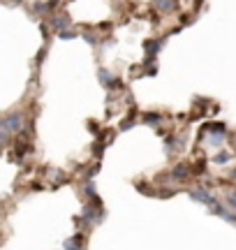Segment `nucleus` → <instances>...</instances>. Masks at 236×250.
<instances>
[{
	"label": "nucleus",
	"mask_w": 236,
	"mask_h": 250,
	"mask_svg": "<svg viewBox=\"0 0 236 250\" xmlns=\"http://www.w3.org/2000/svg\"><path fill=\"white\" fill-rule=\"evenodd\" d=\"M190 197L195 199V202H204L206 206H211V208H216L218 206V199L211 195L209 190H204V188H197V190H190Z\"/></svg>",
	"instance_id": "2"
},
{
	"label": "nucleus",
	"mask_w": 236,
	"mask_h": 250,
	"mask_svg": "<svg viewBox=\"0 0 236 250\" xmlns=\"http://www.w3.org/2000/svg\"><path fill=\"white\" fill-rule=\"evenodd\" d=\"M155 7H162V9H172V7H176V2H157Z\"/></svg>",
	"instance_id": "12"
},
{
	"label": "nucleus",
	"mask_w": 236,
	"mask_h": 250,
	"mask_svg": "<svg viewBox=\"0 0 236 250\" xmlns=\"http://www.w3.org/2000/svg\"><path fill=\"white\" fill-rule=\"evenodd\" d=\"M83 40H86L88 44H93V46L98 44V37H95V35H91V33H83Z\"/></svg>",
	"instance_id": "11"
},
{
	"label": "nucleus",
	"mask_w": 236,
	"mask_h": 250,
	"mask_svg": "<svg viewBox=\"0 0 236 250\" xmlns=\"http://www.w3.org/2000/svg\"><path fill=\"white\" fill-rule=\"evenodd\" d=\"M144 121L146 123H151V125H157L160 121H162V116H160V114H146Z\"/></svg>",
	"instance_id": "8"
},
{
	"label": "nucleus",
	"mask_w": 236,
	"mask_h": 250,
	"mask_svg": "<svg viewBox=\"0 0 236 250\" xmlns=\"http://www.w3.org/2000/svg\"><path fill=\"white\" fill-rule=\"evenodd\" d=\"M216 162H218V165H227V162H229V153H218V155H216Z\"/></svg>",
	"instance_id": "9"
},
{
	"label": "nucleus",
	"mask_w": 236,
	"mask_h": 250,
	"mask_svg": "<svg viewBox=\"0 0 236 250\" xmlns=\"http://www.w3.org/2000/svg\"><path fill=\"white\" fill-rule=\"evenodd\" d=\"M60 40H74V37H77V30H65V33H60Z\"/></svg>",
	"instance_id": "10"
},
{
	"label": "nucleus",
	"mask_w": 236,
	"mask_h": 250,
	"mask_svg": "<svg viewBox=\"0 0 236 250\" xmlns=\"http://www.w3.org/2000/svg\"><path fill=\"white\" fill-rule=\"evenodd\" d=\"M229 204H232V206H234V208H236V190H234V192H232V199H229Z\"/></svg>",
	"instance_id": "13"
},
{
	"label": "nucleus",
	"mask_w": 236,
	"mask_h": 250,
	"mask_svg": "<svg viewBox=\"0 0 236 250\" xmlns=\"http://www.w3.org/2000/svg\"><path fill=\"white\" fill-rule=\"evenodd\" d=\"M67 26H70V17H67V14H58V17H54V21H51V28H54L58 35L65 33V30H70Z\"/></svg>",
	"instance_id": "3"
},
{
	"label": "nucleus",
	"mask_w": 236,
	"mask_h": 250,
	"mask_svg": "<svg viewBox=\"0 0 236 250\" xmlns=\"http://www.w3.org/2000/svg\"><path fill=\"white\" fill-rule=\"evenodd\" d=\"M81 243H83V236L81 234H74L72 239L65 241V250H81Z\"/></svg>",
	"instance_id": "5"
},
{
	"label": "nucleus",
	"mask_w": 236,
	"mask_h": 250,
	"mask_svg": "<svg viewBox=\"0 0 236 250\" xmlns=\"http://www.w3.org/2000/svg\"><path fill=\"white\" fill-rule=\"evenodd\" d=\"M185 176H188V167H185V165H178V167H174L172 181H183Z\"/></svg>",
	"instance_id": "6"
},
{
	"label": "nucleus",
	"mask_w": 236,
	"mask_h": 250,
	"mask_svg": "<svg viewBox=\"0 0 236 250\" xmlns=\"http://www.w3.org/2000/svg\"><path fill=\"white\" fill-rule=\"evenodd\" d=\"M0 127H2V132H19L21 127H23V118H21V114H9V116L2 118V123H0Z\"/></svg>",
	"instance_id": "1"
},
{
	"label": "nucleus",
	"mask_w": 236,
	"mask_h": 250,
	"mask_svg": "<svg viewBox=\"0 0 236 250\" xmlns=\"http://www.w3.org/2000/svg\"><path fill=\"white\" fill-rule=\"evenodd\" d=\"M146 56L148 58H155L157 51H160V46H162V40H151V42H146Z\"/></svg>",
	"instance_id": "4"
},
{
	"label": "nucleus",
	"mask_w": 236,
	"mask_h": 250,
	"mask_svg": "<svg viewBox=\"0 0 236 250\" xmlns=\"http://www.w3.org/2000/svg\"><path fill=\"white\" fill-rule=\"evenodd\" d=\"M206 130H209V132H213V134H225V130H227V127H225V123H213V125H206Z\"/></svg>",
	"instance_id": "7"
}]
</instances>
